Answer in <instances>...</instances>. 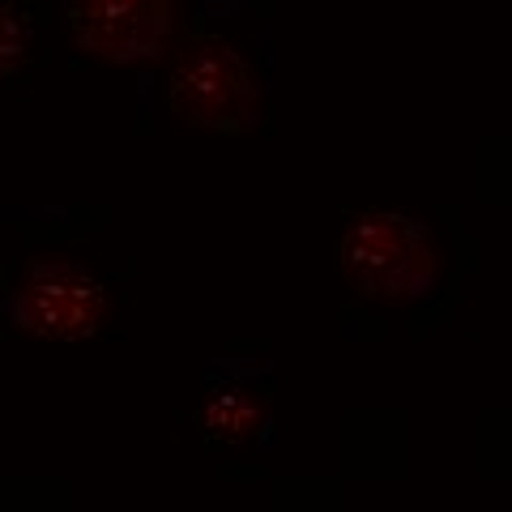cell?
<instances>
[{"mask_svg":"<svg viewBox=\"0 0 512 512\" xmlns=\"http://www.w3.org/2000/svg\"><path fill=\"white\" fill-rule=\"evenodd\" d=\"M107 316V291L90 269L73 261H30L9 299L13 329L43 342L90 338Z\"/></svg>","mask_w":512,"mask_h":512,"instance_id":"obj_3","label":"cell"},{"mask_svg":"<svg viewBox=\"0 0 512 512\" xmlns=\"http://www.w3.org/2000/svg\"><path fill=\"white\" fill-rule=\"evenodd\" d=\"M265 419H269L265 397L256 389H248V384H235V380L214 384L197 410L205 440H214V444H244L252 436H261Z\"/></svg>","mask_w":512,"mask_h":512,"instance_id":"obj_5","label":"cell"},{"mask_svg":"<svg viewBox=\"0 0 512 512\" xmlns=\"http://www.w3.org/2000/svg\"><path fill=\"white\" fill-rule=\"evenodd\" d=\"M338 274L372 303H414L440 278V248L410 214L367 210L338 239Z\"/></svg>","mask_w":512,"mask_h":512,"instance_id":"obj_1","label":"cell"},{"mask_svg":"<svg viewBox=\"0 0 512 512\" xmlns=\"http://www.w3.org/2000/svg\"><path fill=\"white\" fill-rule=\"evenodd\" d=\"M167 107L192 128L239 133L261 111V86L227 39H188L167 73Z\"/></svg>","mask_w":512,"mask_h":512,"instance_id":"obj_2","label":"cell"},{"mask_svg":"<svg viewBox=\"0 0 512 512\" xmlns=\"http://www.w3.org/2000/svg\"><path fill=\"white\" fill-rule=\"evenodd\" d=\"M26 60V22L22 13L0 0V77H9Z\"/></svg>","mask_w":512,"mask_h":512,"instance_id":"obj_6","label":"cell"},{"mask_svg":"<svg viewBox=\"0 0 512 512\" xmlns=\"http://www.w3.org/2000/svg\"><path fill=\"white\" fill-rule=\"evenodd\" d=\"M64 30L103 64L158 60L180 35V0H73Z\"/></svg>","mask_w":512,"mask_h":512,"instance_id":"obj_4","label":"cell"}]
</instances>
